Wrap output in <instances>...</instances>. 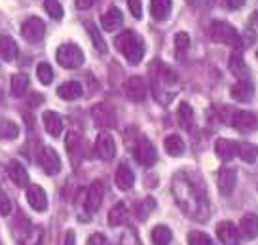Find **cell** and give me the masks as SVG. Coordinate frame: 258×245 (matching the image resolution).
<instances>
[{"instance_id":"cell-13","label":"cell","mask_w":258,"mask_h":245,"mask_svg":"<svg viewBox=\"0 0 258 245\" xmlns=\"http://www.w3.org/2000/svg\"><path fill=\"white\" fill-rule=\"evenodd\" d=\"M105 198V185L101 180H95L91 187L88 188V196H86V209L89 213H97L99 207L103 204Z\"/></svg>"},{"instance_id":"cell-16","label":"cell","mask_w":258,"mask_h":245,"mask_svg":"<svg viewBox=\"0 0 258 245\" xmlns=\"http://www.w3.org/2000/svg\"><path fill=\"white\" fill-rule=\"evenodd\" d=\"M121 23H123V14H121L120 8H116V6H110V8L101 16V25H103V29H105L106 33H112L116 29H120Z\"/></svg>"},{"instance_id":"cell-14","label":"cell","mask_w":258,"mask_h":245,"mask_svg":"<svg viewBox=\"0 0 258 245\" xmlns=\"http://www.w3.org/2000/svg\"><path fill=\"white\" fill-rule=\"evenodd\" d=\"M217 236L224 245H239V239H241L239 237V228L230 221H224L218 224Z\"/></svg>"},{"instance_id":"cell-25","label":"cell","mask_w":258,"mask_h":245,"mask_svg":"<svg viewBox=\"0 0 258 245\" xmlns=\"http://www.w3.org/2000/svg\"><path fill=\"white\" fill-rule=\"evenodd\" d=\"M215 150L220 160H232L234 156H237V143L230 139H218Z\"/></svg>"},{"instance_id":"cell-2","label":"cell","mask_w":258,"mask_h":245,"mask_svg":"<svg viewBox=\"0 0 258 245\" xmlns=\"http://www.w3.org/2000/svg\"><path fill=\"white\" fill-rule=\"evenodd\" d=\"M116 48L123 57L127 59L129 65H139L145 57V42L133 31H123L116 38Z\"/></svg>"},{"instance_id":"cell-43","label":"cell","mask_w":258,"mask_h":245,"mask_svg":"<svg viewBox=\"0 0 258 245\" xmlns=\"http://www.w3.org/2000/svg\"><path fill=\"white\" fill-rule=\"evenodd\" d=\"M74 2H76V8L78 10H89L95 4V0H74Z\"/></svg>"},{"instance_id":"cell-37","label":"cell","mask_w":258,"mask_h":245,"mask_svg":"<svg viewBox=\"0 0 258 245\" xmlns=\"http://www.w3.org/2000/svg\"><path fill=\"white\" fill-rule=\"evenodd\" d=\"M44 10L53 19H61L63 17V6L59 4V0H44Z\"/></svg>"},{"instance_id":"cell-10","label":"cell","mask_w":258,"mask_h":245,"mask_svg":"<svg viewBox=\"0 0 258 245\" xmlns=\"http://www.w3.org/2000/svg\"><path fill=\"white\" fill-rule=\"evenodd\" d=\"M91 116L99 128H114L116 126V112L110 105H105V103L95 105L91 110Z\"/></svg>"},{"instance_id":"cell-42","label":"cell","mask_w":258,"mask_h":245,"mask_svg":"<svg viewBox=\"0 0 258 245\" xmlns=\"http://www.w3.org/2000/svg\"><path fill=\"white\" fill-rule=\"evenodd\" d=\"M88 245H108V239L103 234H91L88 239Z\"/></svg>"},{"instance_id":"cell-5","label":"cell","mask_w":258,"mask_h":245,"mask_svg":"<svg viewBox=\"0 0 258 245\" xmlns=\"http://www.w3.org/2000/svg\"><path fill=\"white\" fill-rule=\"evenodd\" d=\"M21 34L27 42L31 44H38L46 34V23L40 17H29L23 25H21Z\"/></svg>"},{"instance_id":"cell-22","label":"cell","mask_w":258,"mask_h":245,"mask_svg":"<svg viewBox=\"0 0 258 245\" xmlns=\"http://www.w3.org/2000/svg\"><path fill=\"white\" fill-rule=\"evenodd\" d=\"M173 0H150V14L156 21H165L171 16Z\"/></svg>"},{"instance_id":"cell-32","label":"cell","mask_w":258,"mask_h":245,"mask_svg":"<svg viewBox=\"0 0 258 245\" xmlns=\"http://www.w3.org/2000/svg\"><path fill=\"white\" fill-rule=\"evenodd\" d=\"M127 221V209L123 204H116L108 213V222L110 226H121L123 222Z\"/></svg>"},{"instance_id":"cell-28","label":"cell","mask_w":258,"mask_h":245,"mask_svg":"<svg viewBox=\"0 0 258 245\" xmlns=\"http://www.w3.org/2000/svg\"><path fill=\"white\" fill-rule=\"evenodd\" d=\"M237 156L247 163L256 162L258 147L256 145H252V143H237Z\"/></svg>"},{"instance_id":"cell-24","label":"cell","mask_w":258,"mask_h":245,"mask_svg":"<svg viewBox=\"0 0 258 245\" xmlns=\"http://www.w3.org/2000/svg\"><path fill=\"white\" fill-rule=\"evenodd\" d=\"M17 53H19V48H17L16 40L10 36H0V59L10 63L17 57Z\"/></svg>"},{"instance_id":"cell-46","label":"cell","mask_w":258,"mask_h":245,"mask_svg":"<svg viewBox=\"0 0 258 245\" xmlns=\"http://www.w3.org/2000/svg\"><path fill=\"white\" fill-rule=\"evenodd\" d=\"M250 21H252L254 25H258V12H254V14L250 16Z\"/></svg>"},{"instance_id":"cell-4","label":"cell","mask_w":258,"mask_h":245,"mask_svg":"<svg viewBox=\"0 0 258 245\" xmlns=\"http://www.w3.org/2000/svg\"><path fill=\"white\" fill-rule=\"evenodd\" d=\"M57 63L64 69H80L84 65V51L76 44H63L57 48Z\"/></svg>"},{"instance_id":"cell-31","label":"cell","mask_w":258,"mask_h":245,"mask_svg":"<svg viewBox=\"0 0 258 245\" xmlns=\"http://www.w3.org/2000/svg\"><path fill=\"white\" fill-rule=\"evenodd\" d=\"M230 69H232V73H234L239 80L249 78V69L245 65L241 53H234V55H232V59H230Z\"/></svg>"},{"instance_id":"cell-33","label":"cell","mask_w":258,"mask_h":245,"mask_svg":"<svg viewBox=\"0 0 258 245\" xmlns=\"http://www.w3.org/2000/svg\"><path fill=\"white\" fill-rule=\"evenodd\" d=\"M86 29H88L89 36H91V40H93V46L97 48V51L99 53H106L108 51V46H106V42L103 40V36H101V33L97 31V27L91 21H88L86 23Z\"/></svg>"},{"instance_id":"cell-20","label":"cell","mask_w":258,"mask_h":245,"mask_svg":"<svg viewBox=\"0 0 258 245\" xmlns=\"http://www.w3.org/2000/svg\"><path fill=\"white\" fill-rule=\"evenodd\" d=\"M6 169H8L10 179L14 180L16 187H21V188L29 187V173H27V169H25L21 163L16 162V160H12Z\"/></svg>"},{"instance_id":"cell-11","label":"cell","mask_w":258,"mask_h":245,"mask_svg":"<svg viewBox=\"0 0 258 245\" xmlns=\"http://www.w3.org/2000/svg\"><path fill=\"white\" fill-rule=\"evenodd\" d=\"M217 182H218V190H220V194L230 196V194L234 192L235 185H237V171H235L234 167H230V165L220 167Z\"/></svg>"},{"instance_id":"cell-19","label":"cell","mask_w":258,"mask_h":245,"mask_svg":"<svg viewBox=\"0 0 258 245\" xmlns=\"http://www.w3.org/2000/svg\"><path fill=\"white\" fill-rule=\"evenodd\" d=\"M239 232L243 234V237L254 239L258 236V215H254V213L243 215L241 221H239Z\"/></svg>"},{"instance_id":"cell-29","label":"cell","mask_w":258,"mask_h":245,"mask_svg":"<svg viewBox=\"0 0 258 245\" xmlns=\"http://www.w3.org/2000/svg\"><path fill=\"white\" fill-rule=\"evenodd\" d=\"M29 90V76L23 73H17L12 76V93L16 97H23Z\"/></svg>"},{"instance_id":"cell-44","label":"cell","mask_w":258,"mask_h":245,"mask_svg":"<svg viewBox=\"0 0 258 245\" xmlns=\"http://www.w3.org/2000/svg\"><path fill=\"white\" fill-rule=\"evenodd\" d=\"M64 245H76V234L74 230H69L67 236H64Z\"/></svg>"},{"instance_id":"cell-1","label":"cell","mask_w":258,"mask_h":245,"mask_svg":"<svg viewBox=\"0 0 258 245\" xmlns=\"http://www.w3.org/2000/svg\"><path fill=\"white\" fill-rule=\"evenodd\" d=\"M150 74H152V91L156 99L167 105L171 99L177 95L178 91V78L175 76L173 71H169L167 67L163 65H156V69L150 67Z\"/></svg>"},{"instance_id":"cell-30","label":"cell","mask_w":258,"mask_h":245,"mask_svg":"<svg viewBox=\"0 0 258 245\" xmlns=\"http://www.w3.org/2000/svg\"><path fill=\"white\" fill-rule=\"evenodd\" d=\"M171 239H173V232H171L169 226H165V224H158V226L152 230L154 245H169Z\"/></svg>"},{"instance_id":"cell-15","label":"cell","mask_w":258,"mask_h":245,"mask_svg":"<svg viewBox=\"0 0 258 245\" xmlns=\"http://www.w3.org/2000/svg\"><path fill=\"white\" fill-rule=\"evenodd\" d=\"M95 152L101 160H112L114 154H116V143H114L110 133H101V135L97 137Z\"/></svg>"},{"instance_id":"cell-8","label":"cell","mask_w":258,"mask_h":245,"mask_svg":"<svg viewBox=\"0 0 258 245\" xmlns=\"http://www.w3.org/2000/svg\"><path fill=\"white\" fill-rule=\"evenodd\" d=\"M232 126L241 133H250L258 130V116L250 110H237L232 118Z\"/></svg>"},{"instance_id":"cell-18","label":"cell","mask_w":258,"mask_h":245,"mask_svg":"<svg viewBox=\"0 0 258 245\" xmlns=\"http://www.w3.org/2000/svg\"><path fill=\"white\" fill-rule=\"evenodd\" d=\"M42 122H44V128L51 137H59L63 133V118L53 110H46L42 114Z\"/></svg>"},{"instance_id":"cell-3","label":"cell","mask_w":258,"mask_h":245,"mask_svg":"<svg viewBox=\"0 0 258 245\" xmlns=\"http://www.w3.org/2000/svg\"><path fill=\"white\" fill-rule=\"evenodd\" d=\"M209 36L213 42H218V44H226V46H241V36L237 34L234 27L226 21H220V19H215L211 21L209 25Z\"/></svg>"},{"instance_id":"cell-40","label":"cell","mask_w":258,"mask_h":245,"mask_svg":"<svg viewBox=\"0 0 258 245\" xmlns=\"http://www.w3.org/2000/svg\"><path fill=\"white\" fill-rule=\"evenodd\" d=\"M10 213H12V202H10V198L6 196V192L0 190V215H2V217H8Z\"/></svg>"},{"instance_id":"cell-26","label":"cell","mask_w":258,"mask_h":245,"mask_svg":"<svg viewBox=\"0 0 258 245\" xmlns=\"http://www.w3.org/2000/svg\"><path fill=\"white\" fill-rule=\"evenodd\" d=\"M163 147H165V152L169 156H173V158L184 154V141H182V137L177 135V133L167 135L165 141H163Z\"/></svg>"},{"instance_id":"cell-27","label":"cell","mask_w":258,"mask_h":245,"mask_svg":"<svg viewBox=\"0 0 258 245\" xmlns=\"http://www.w3.org/2000/svg\"><path fill=\"white\" fill-rule=\"evenodd\" d=\"M177 120L182 130H192L194 126V110L188 103H180L177 108Z\"/></svg>"},{"instance_id":"cell-21","label":"cell","mask_w":258,"mask_h":245,"mask_svg":"<svg viewBox=\"0 0 258 245\" xmlns=\"http://www.w3.org/2000/svg\"><path fill=\"white\" fill-rule=\"evenodd\" d=\"M133 185H135V173L127 163H121L116 169V187L120 190H129L133 188Z\"/></svg>"},{"instance_id":"cell-12","label":"cell","mask_w":258,"mask_h":245,"mask_svg":"<svg viewBox=\"0 0 258 245\" xmlns=\"http://www.w3.org/2000/svg\"><path fill=\"white\" fill-rule=\"evenodd\" d=\"M27 202H29V205L34 211L38 213H44L48 209V196H46L44 188L38 187V185L27 187Z\"/></svg>"},{"instance_id":"cell-35","label":"cell","mask_w":258,"mask_h":245,"mask_svg":"<svg viewBox=\"0 0 258 245\" xmlns=\"http://www.w3.org/2000/svg\"><path fill=\"white\" fill-rule=\"evenodd\" d=\"M36 76H38L40 84L49 86V84L53 82V69H51L48 63H40V65L36 67Z\"/></svg>"},{"instance_id":"cell-9","label":"cell","mask_w":258,"mask_h":245,"mask_svg":"<svg viewBox=\"0 0 258 245\" xmlns=\"http://www.w3.org/2000/svg\"><path fill=\"white\" fill-rule=\"evenodd\" d=\"M38 160H40L42 169L48 173V175H57L61 171V158L51 147H44L38 154Z\"/></svg>"},{"instance_id":"cell-41","label":"cell","mask_w":258,"mask_h":245,"mask_svg":"<svg viewBox=\"0 0 258 245\" xmlns=\"http://www.w3.org/2000/svg\"><path fill=\"white\" fill-rule=\"evenodd\" d=\"M127 6H129L131 16L135 17V19H141V17H143V2H141V0H127Z\"/></svg>"},{"instance_id":"cell-34","label":"cell","mask_w":258,"mask_h":245,"mask_svg":"<svg viewBox=\"0 0 258 245\" xmlns=\"http://www.w3.org/2000/svg\"><path fill=\"white\" fill-rule=\"evenodd\" d=\"M188 48H190V36H188V33H178L177 36H175V51H177V57L178 59L184 57Z\"/></svg>"},{"instance_id":"cell-45","label":"cell","mask_w":258,"mask_h":245,"mask_svg":"<svg viewBox=\"0 0 258 245\" xmlns=\"http://www.w3.org/2000/svg\"><path fill=\"white\" fill-rule=\"evenodd\" d=\"M245 2H247V0H228V6L232 10H239V8H243Z\"/></svg>"},{"instance_id":"cell-39","label":"cell","mask_w":258,"mask_h":245,"mask_svg":"<svg viewBox=\"0 0 258 245\" xmlns=\"http://www.w3.org/2000/svg\"><path fill=\"white\" fill-rule=\"evenodd\" d=\"M154 207H156V202H154L152 198H146L143 204L137 205V211H135V213H137V217L141 219V221H145L146 217H148V213L152 211Z\"/></svg>"},{"instance_id":"cell-17","label":"cell","mask_w":258,"mask_h":245,"mask_svg":"<svg viewBox=\"0 0 258 245\" xmlns=\"http://www.w3.org/2000/svg\"><path fill=\"white\" fill-rule=\"evenodd\" d=\"M232 97L235 99V101H239V103H249L250 99H252V95H254V86H252V82L249 80V78H243V80H239L237 84H234L232 86Z\"/></svg>"},{"instance_id":"cell-7","label":"cell","mask_w":258,"mask_h":245,"mask_svg":"<svg viewBox=\"0 0 258 245\" xmlns=\"http://www.w3.org/2000/svg\"><path fill=\"white\" fill-rule=\"evenodd\" d=\"M123 93L129 101L135 103H143L146 99V84L141 76H131L125 84H123Z\"/></svg>"},{"instance_id":"cell-36","label":"cell","mask_w":258,"mask_h":245,"mask_svg":"<svg viewBox=\"0 0 258 245\" xmlns=\"http://www.w3.org/2000/svg\"><path fill=\"white\" fill-rule=\"evenodd\" d=\"M17 135H19V128L14 122L4 120L0 124V139H16Z\"/></svg>"},{"instance_id":"cell-6","label":"cell","mask_w":258,"mask_h":245,"mask_svg":"<svg viewBox=\"0 0 258 245\" xmlns=\"http://www.w3.org/2000/svg\"><path fill=\"white\" fill-rule=\"evenodd\" d=\"M133 154H135V160H137L141 165H145V167L154 165L156 160H158V152H156L154 145L148 139H145V137L139 141V145L135 147V152H133Z\"/></svg>"},{"instance_id":"cell-38","label":"cell","mask_w":258,"mask_h":245,"mask_svg":"<svg viewBox=\"0 0 258 245\" xmlns=\"http://www.w3.org/2000/svg\"><path fill=\"white\" fill-rule=\"evenodd\" d=\"M188 245H215L213 239H211L205 232H190L188 234Z\"/></svg>"},{"instance_id":"cell-23","label":"cell","mask_w":258,"mask_h":245,"mask_svg":"<svg viewBox=\"0 0 258 245\" xmlns=\"http://www.w3.org/2000/svg\"><path fill=\"white\" fill-rule=\"evenodd\" d=\"M82 93H84L82 86L74 80L64 82V84H61V86L57 88V95L61 99H64V101H74V99L82 97Z\"/></svg>"}]
</instances>
